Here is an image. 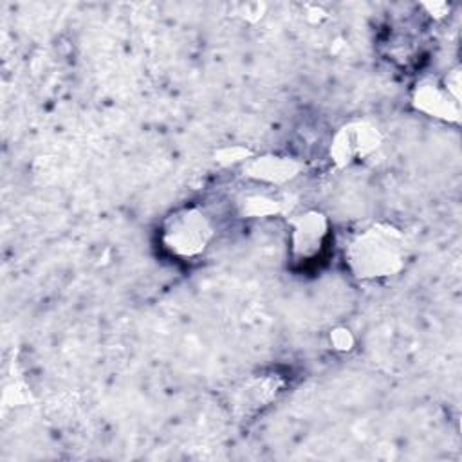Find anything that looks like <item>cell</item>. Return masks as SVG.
I'll use <instances>...</instances> for the list:
<instances>
[{
	"label": "cell",
	"instance_id": "obj_5",
	"mask_svg": "<svg viewBox=\"0 0 462 462\" xmlns=\"http://www.w3.org/2000/svg\"><path fill=\"white\" fill-rule=\"evenodd\" d=\"M415 106L440 119H458V88L446 85H439L435 81H426L417 85L413 94Z\"/></svg>",
	"mask_w": 462,
	"mask_h": 462
},
{
	"label": "cell",
	"instance_id": "obj_1",
	"mask_svg": "<svg viewBox=\"0 0 462 462\" xmlns=\"http://www.w3.org/2000/svg\"><path fill=\"white\" fill-rule=\"evenodd\" d=\"M345 258L352 274L361 280L388 278L404 267L406 240L392 224H370L352 235Z\"/></svg>",
	"mask_w": 462,
	"mask_h": 462
},
{
	"label": "cell",
	"instance_id": "obj_3",
	"mask_svg": "<svg viewBox=\"0 0 462 462\" xmlns=\"http://www.w3.org/2000/svg\"><path fill=\"white\" fill-rule=\"evenodd\" d=\"M330 240L328 218L319 211H305L291 222V258L298 267H309L323 256Z\"/></svg>",
	"mask_w": 462,
	"mask_h": 462
},
{
	"label": "cell",
	"instance_id": "obj_2",
	"mask_svg": "<svg viewBox=\"0 0 462 462\" xmlns=\"http://www.w3.org/2000/svg\"><path fill=\"white\" fill-rule=\"evenodd\" d=\"M211 238V220L195 206H186L173 211L161 227L162 245L179 258H195L202 254Z\"/></svg>",
	"mask_w": 462,
	"mask_h": 462
},
{
	"label": "cell",
	"instance_id": "obj_4",
	"mask_svg": "<svg viewBox=\"0 0 462 462\" xmlns=\"http://www.w3.org/2000/svg\"><path fill=\"white\" fill-rule=\"evenodd\" d=\"M381 143L375 126L357 121L339 128L330 144V157L337 166H348L372 153Z\"/></svg>",
	"mask_w": 462,
	"mask_h": 462
},
{
	"label": "cell",
	"instance_id": "obj_7",
	"mask_svg": "<svg viewBox=\"0 0 462 462\" xmlns=\"http://www.w3.org/2000/svg\"><path fill=\"white\" fill-rule=\"evenodd\" d=\"M276 211H278V206L271 199L253 197V199H247V202H245V213L251 217H267Z\"/></svg>",
	"mask_w": 462,
	"mask_h": 462
},
{
	"label": "cell",
	"instance_id": "obj_6",
	"mask_svg": "<svg viewBox=\"0 0 462 462\" xmlns=\"http://www.w3.org/2000/svg\"><path fill=\"white\" fill-rule=\"evenodd\" d=\"M245 171L249 177H253L256 180L282 184L298 175L300 164L289 157L265 155V157H258V159L251 161V164L247 166Z\"/></svg>",
	"mask_w": 462,
	"mask_h": 462
},
{
	"label": "cell",
	"instance_id": "obj_8",
	"mask_svg": "<svg viewBox=\"0 0 462 462\" xmlns=\"http://www.w3.org/2000/svg\"><path fill=\"white\" fill-rule=\"evenodd\" d=\"M330 345L337 352H350L356 345V337L348 328L337 327L330 332Z\"/></svg>",
	"mask_w": 462,
	"mask_h": 462
}]
</instances>
